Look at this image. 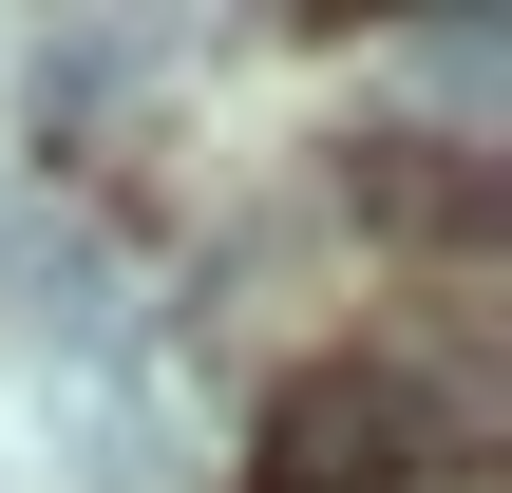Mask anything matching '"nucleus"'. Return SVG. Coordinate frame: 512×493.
Masks as SVG:
<instances>
[{
    "label": "nucleus",
    "instance_id": "f257e3e1",
    "mask_svg": "<svg viewBox=\"0 0 512 493\" xmlns=\"http://www.w3.org/2000/svg\"><path fill=\"white\" fill-rule=\"evenodd\" d=\"M418 475V380L399 361H304L266 418V493H399Z\"/></svg>",
    "mask_w": 512,
    "mask_h": 493
},
{
    "label": "nucleus",
    "instance_id": "f03ea898",
    "mask_svg": "<svg viewBox=\"0 0 512 493\" xmlns=\"http://www.w3.org/2000/svg\"><path fill=\"white\" fill-rule=\"evenodd\" d=\"M114 323H133V285H114L95 209H57V190H0V342H57V361H114Z\"/></svg>",
    "mask_w": 512,
    "mask_h": 493
},
{
    "label": "nucleus",
    "instance_id": "7ed1b4c3",
    "mask_svg": "<svg viewBox=\"0 0 512 493\" xmlns=\"http://www.w3.org/2000/svg\"><path fill=\"white\" fill-rule=\"evenodd\" d=\"M342 171H361L399 228H475V171H456V133H361Z\"/></svg>",
    "mask_w": 512,
    "mask_h": 493
},
{
    "label": "nucleus",
    "instance_id": "20e7f679",
    "mask_svg": "<svg viewBox=\"0 0 512 493\" xmlns=\"http://www.w3.org/2000/svg\"><path fill=\"white\" fill-rule=\"evenodd\" d=\"M152 76V38H38V133H76V114H114Z\"/></svg>",
    "mask_w": 512,
    "mask_h": 493
}]
</instances>
